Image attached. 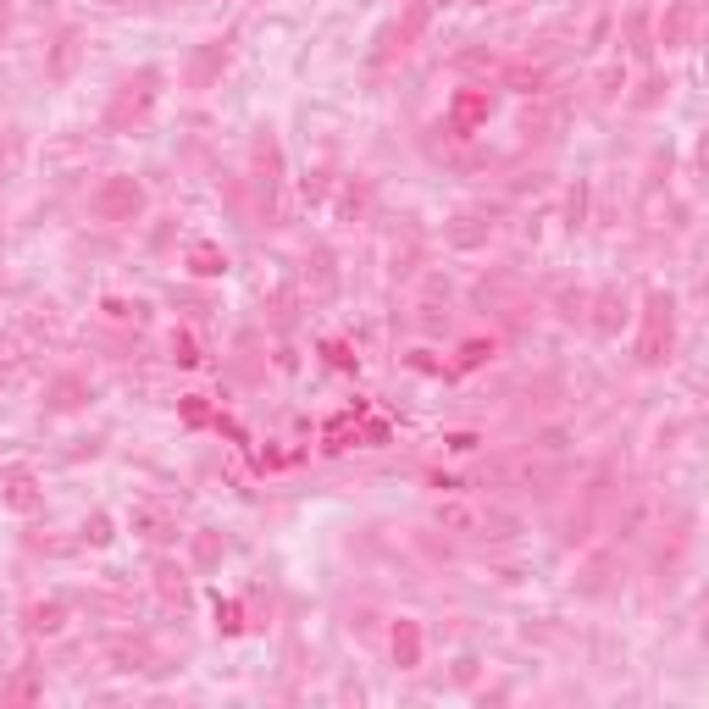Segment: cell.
I'll return each mask as SVG.
<instances>
[{
    "label": "cell",
    "mask_w": 709,
    "mask_h": 709,
    "mask_svg": "<svg viewBox=\"0 0 709 709\" xmlns=\"http://www.w3.org/2000/svg\"><path fill=\"white\" fill-rule=\"evenodd\" d=\"M433 516H438V527H444V532H460V538H505L499 527H510V521H499L493 510L466 505V499H449V505L433 510Z\"/></svg>",
    "instance_id": "obj_1"
},
{
    "label": "cell",
    "mask_w": 709,
    "mask_h": 709,
    "mask_svg": "<svg viewBox=\"0 0 709 709\" xmlns=\"http://www.w3.org/2000/svg\"><path fill=\"white\" fill-rule=\"evenodd\" d=\"M89 205H95V217H106V222H133L139 211H145V189H139L133 178H106Z\"/></svg>",
    "instance_id": "obj_2"
},
{
    "label": "cell",
    "mask_w": 709,
    "mask_h": 709,
    "mask_svg": "<svg viewBox=\"0 0 709 709\" xmlns=\"http://www.w3.org/2000/svg\"><path fill=\"white\" fill-rule=\"evenodd\" d=\"M156 84H161L156 73H139V95H133V84L122 89V100L111 106V122H128V111H133V117H145V111L156 106Z\"/></svg>",
    "instance_id": "obj_3"
},
{
    "label": "cell",
    "mask_w": 709,
    "mask_h": 709,
    "mask_svg": "<svg viewBox=\"0 0 709 709\" xmlns=\"http://www.w3.org/2000/svg\"><path fill=\"white\" fill-rule=\"evenodd\" d=\"M394 654H399V665H416V660H421V632H416L410 621L394 626Z\"/></svg>",
    "instance_id": "obj_4"
},
{
    "label": "cell",
    "mask_w": 709,
    "mask_h": 709,
    "mask_svg": "<svg viewBox=\"0 0 709 709\" xmlns=\"http://www.w3.org/2000/svg\"><path fill=\"white\" fill-rule=\"evenodd\" d=\"M61 621H67L61 604H34V610H28V626H34V632H61Z\"/></svg>",
    "instance_id": "obj_5"
},
{
    "label": "cell",
    "mask_w": 709,
    "mask_h": 709,
    "mask_svg": "<svg viewBox=\"0 0 709 709\" xmlns=\"http://www.w3.org/2000/svg\"><path fill=\"white\" fill-rule=\"evenodd\" d=\"M189 261H194V272H200V277H217V272H228V255H217L211 244H200V250H194Z\"/></svg>",
    "instance_id": "obj_6"
},
{
    "label": "cell",
    "mask_w": 709,
    "mask_h": 709,
    "mask_svg": "<svg viewBox=\"0 0 709 709\" xmlns=\"http://www.w3.org/2000/svg\"><path fill=\"white\" fill-rule=\"evenodd\" d=\"M0 28H6V0H0Z\"/></svg>",
    "instance_id": "obj_7"
}]
</instances>
